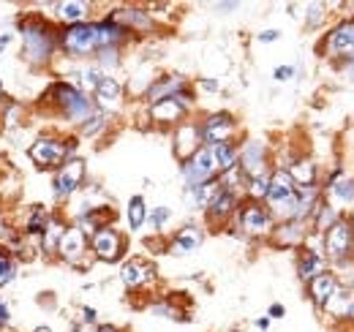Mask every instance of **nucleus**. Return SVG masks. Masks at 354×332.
<instances>
[{
    "label": "nucleus",
    "mask_w": 354,
    "mask_h": 332,
    "mask_svg": "<svg viewBox=\"0 0 354 332\" xmlns=\"http://www.w3.org/2000/svg\"><path fill=\"white\" fill-rule=\"evenodd\" d=\"M265 202L272 218H278V221H292L295 218V210H297V185H295V180L289 177L286 169L270 172V188H267Z\"/></svg>",
    "instance_id": "obj_1"
},
{
    "label": "nucleus",
    "mask_w": 354,
    "mask_h": 332,
    "mask_svg": "<svg viewBox=\"0 0 354 332\" xmlns=\"http://www.w3.org/2000/svg\"><path fill=\"white\" fill-rule=\"evenodd\" d=\"M322 248L324 259L333 261L335 267H352L354 264V229L346 221V215L341 221H335L324 234H322Z\"/></svg>",
    "instance_id": "obj_2"
},
{
    "label": "nucleus",
    "mask_w": 354,
    "mask_h": 332,
    "mask_svg": "<svg viewBox=\"0 0 354 332\" xmlns=\"http://www.w3.org/2000/svg\"><path fill=\"white\" fill-rule=\"evenodd\" d=\"M319 55L333 63H344V60L354 57V14L335 22L327 30V36L319 44Z\"/></svg>",
    "instance_id": "obj_3"
},
{
    "label": "nucleus",
    "mask_w": 354,
    "mask_h": 332,
    "mask_svg": "<svg viewBox=\"0 0 354 332\" xmlns=\"http://www.w3.org/2000/svg\"><path fill=\"white\" fill-rule=\"evenodd\" d=\"M322 196L330 208L346 215V210L354 208V177L344 172V166H335L327 174V183L322 185Z\"/></svg>",
    "instance_id": "obj_4"
},
{
    "label": "nucleus",
    "mask_w": 354,
    "mask_h": 332,
    "mask_svg": "<svg viewBox=\"0 0 354 332\" xmlns=\"http://www.w3.org/2000/svg\"><path fill=\"white\" fill-rule=\"evenodd\" d=\"M52 95L57 101V107L63 109V115L74 123H85L93 118V101L88 98V93H82L80 87L68 82H57L52 87Z\"/></svg>",
    "instance_id": "obj_5"
},
{
    "label": "nucleus",
    "mask_w": 354,
    "mask_h": 332,
    "mask_svg": "<svg viewBox=\"0 0 354 332\" xmlns=\"http://www.w3.org/2000/svg\"><path fill=\"white\" fill-rule=\"evenodd\" d=\"M22 39H25V52H28V60L33 63H46L52 57V49H55V30L41 22V19H30L22 25Z\"/></svg>",
    "instance_id": "obj_6"
},
{
    "label": "nucleus",
    "mask_w": 354,
    "mask_h": 332,
    "mask_svg": "<svg viewBox=\"0 0 354 332\" xmlns=\"http://www.w3.org/2000/svg\"><path fill=\"white\" fill-rule=\"evenodd\" d=\"M60 46L74 55V57H85L90 52H98V22H80V25H68L60 33Z\"/></svg>",
    "instance_id": "obj_7"
},
{
    "label": "nucleus",
    "mask_w": 354,
    "mask_h": 332,
    "mask_svg": "<svg viewBox=\"0 0 354 332\" xmlns=\"http://www.w3.org/2000/svg\"><path fill=\"white\" fill-rule=\"evenodd\" d=\"M183 180H185V188L194 191L210 180H218V164L213 158V150L210 147H202L196 150L185 164H183Z\"/></svg>",
    "instance_id": "obj_8"
},
{
    "label": "nucleus",
    "mask_w": 354,
    "mask_h": 332,
    "mask_svg": "<svg viewBox=\"0 0 354 332\" xmlns=\"http://www.w3.org/2000/svg\"><path fill=\"white\" fill-rule=\"evenodd\" d=\"M237 218H240V229L251 237H267L275 229V218L270 215V210L262 202H254V199H248L243 208L237 210Z\"/></svg>",
    "instance_id": "obj_9"
},
{
    "label": "nucleus",
    "mask_w": 354,
    "mask_h": 332,
    "mask_svg": "<svg viewBox=\"0 0 354 332\" xmlns=\"http://www.w3.org/2000/svg\"><path fill=\"white\" fill-rule=\"evenodd\" d=\"M319 237H322V234H313V232H310L308 243H306L303 248H297V278H300L303 284H310L316 275H322V273L327 270L324 248L316 246Z\"/></svg>",
    "instance_id": "obj_10"
},
{
    "label": "nucleus",
    "mask_w": 354,
    "mask_h": 332,
    "mask_svg": "<svg viewBox=\"0 0 354 332\" xmlns=\"http://www.w3.org/2000/svg\"><path fill=\"white\" fill-rule=\"evenodd\" d=\"M191 109V95L183 90L172 98H164V101H156L150 104V120L158 125H177Z\"/></svg>",
    "instance_id": "obj_11"
},
{
    "label": "nucleus",
    "mask_w": 354,
    "mask_h": 332,
    "mask_svg": "<svg viewBox=\"0 0 354 332\" xmlns=\"http://www.w3.org/2000/svg\"><path fill=\"white\" fill-rule=\"evenodd\" d=\"M272 243L278 246V248H303L306 243H308L310 237V223H306V221H281L275 229H272Z\"/></svg>",
    "instance_id": "obj_12"
},
{
    "label": "nucleus",
    "mask_w": 354,
    "mask_h": 332,
    "mask_svg": "<svg viewBox=\"0 0 354 332\" xmlns=\"http://www.w3.org/2000/svg\"><path fill=\"white\" fill-rule=\"evenodd\" d=\"M90 248L95 253V259H101V261H118L120 256H123V234L118 232V229H112V226H104V229H98L93 237H90Z\"/></svg>",
    "instance_id": "obj_13"
},
{
    "label": "nucleus",
    "mask_w": 354,
    "mask_h": 332,
    "mask_svg": "<svg viewBox=\"0 0 354 332\" xmlns=\"http://www.w3.org/2000/svg\"><path fill=\"white\" fill-rule=\"evenodd\" d=\"M199 128H202V142H205V147H216V145H226V142L232 139L237 123H234V118H232L229 112H216V115H210Z\"/></svg>",
    "instance_id": "obj_14"
},
{
    "label": "nucleus",
    "mask_w": 354,
    "mask_h": 332,
    "mask_svg": "<svg viewBox=\"0 0 354 332\" xmlns=\"http://www.w3.org/2000/svg\"><path fill=\"white\" fill-rule=\"evenodd\" d=\"M82 180H85V161H80V158H71V161H66V164L57 169V174H55V196L57 199H66V196H71L80 185H82Z\"/></svg>",
    "instance_id": "obj_15"
},
{
    "label": "nucleus",
    "mask_w": 354,
    "mask_h": 332,
    "mask_svg": "<svg viewBox=\"0 0 354 332\" xmlns=\"http://www.w3.org/2000/svg\"><path fill=\"white\" fill-rule=\"evenodd\" d=\"M237 166L243 169V174H245L248 180L262 177V174H270V172H267V145L265 142H259V139L245 142L243 150H240V164Z\"/></svg>",
    "instance_id": "obj_16"
},
{
    "label": "nucleus",
    "mask_w": 354,
    "mask_h": 332,
    "mask_svg": "<svg viewBox=\"0 0 354 332\" xmlns=\"http://www.w3.org/2000/svg\"><path fill=\"white\" fill-rule=\"evenodd\" d=\"M66 156H68V147L60 139H49V136L39 139L30 147V158L39 166H44V169H49V166H63Z\"/></svg>",
    "instance_id": "obj_17"
},
{
    "label": "nucleus",
    "mask_w": 354,
    "mask_h": 332,
    "mask_svg": "<svg viewBox=\"0 0 354 332\" xmlns=\"http://www.w3.org/2000/svg\"><path fill=\"white\" fill-rule=\"evenodd\" d=\"M308 286V297L310 302L319 308V311H324L327 305H330V299H333V294L338 291V286H341V281H338V275L335 273H330V270H324L322 275H316L310 284H306Z\"/></svg>",
    "instance_id": "obj_18"
},
{
    "label": "nucleus",
    "mask_w": 354,
    "mask_h": 332,
    "mask_svg": "<svg viewBox=\"0 0 354 332\" xmlns=\"http://www.w3.org/2000/svg\"><path fill=\"white\" fill-rule=\"evenodd\" d=\"M202 128L196 123H183L175 133V156L185 164L196 150H202Z\"/></svg>",
    "instance_id": "obj_19"
},
{
    "label": "nucleus",
    "mask_w": 354,
    "mask_h": 332,
    "mask_svg": "<svg viewBox=\"0 0 354 332\" xmlns=\"http://www.w3.org/2000/svg\"><path fill=\"white\" fill-rule=\"evenodd\" d=\"M286 172L295 180L297 188H316L319 185V164L310 156H297L292 164L286 166Z\"/></svg>",
    "instance_id": "obj_20"
},
{
    "label": "nucleus",
    "mask_w": 354,
    "mask_h": 332,
    "mask_svg": "<svg viewBox=\"0 0 354 332\" xmlns=\"http://www.w3.org/2000/svg\"><path fill=\"white\" fill-rule=\"evenodd\" d=\"M153 278H156V267H153L150 261H145V259H131V261L123 264V270H120V281H123L129 289H142V286H147Z\"/></svg>",
    "instance_id": "obj_21"
},
{
    "label": "nucleus",
    "mask_w": 354,
    "mask_h": 332,
    "mask_svg": "<svg viewBox=\"0 0 354 332\" xmlns=\"http://www.w3.org/2000/svg\"><path fill=\"white\" fill-rule=\"evenodd\" d=\"M85 250H88V234H85L80 226L66 229V234H63V240H60V256H63L66 261H71V264H82Z\"/></svg>",
    "instance_id": "obj_22"
},
{
    "label": "nucleus",
    "mask_w": 354,
    "mask_h": 332,
    "mask_svg": "<svg viewBox=\"0 0 354 332\" xmlns=\"http://www.w3.org/2000/svg\"><path fill=\"white\" fill-rule=\"evenodd\" d=\"M109 19H115L118 25H123L126 30H139V33H147V30H153V19H150V14L147 11H142V8H115L112 14H109Z\"/></svg>",
    "instance_id": "obj_23"
},
{
    "label": "nucleus",
    "mask_w": 354,
    "mask_h": 332,
    "mask_svg": "<svg viewBox=\"0 0 354 332\" xmlns=\"http://www.w3.org/2000/svg\"><path fill=\"white\" fill-rule=\"evenodd\" d=\"M183 90H185V82H183L180 77H161L158 82H153L147 90H145V98H147L150 104H156V101L172 98V95L183 93Z\"/></svg>",
    "instance_id": "obj_24"
},
{
    "label": "nucleus",
    "mask_w": 354,
    "mask_h": 332,
    "mask_svg": "<svg viewBox=\"0 0 354 332\" xmlns=\"http://www.w3.org/2000/svg\"><path fill=\"white\" fill-rule=\"evenodd\" d=\"M95 98H98L101 107L118 109V104H120V98H123V84L118 82L115 77H104V80L98 82V87H95Z\"/></svg>",
    "instance_id": "obj_25"
},
{
    "label": "nucleus",
    "mask_w": 354,
    "mask_h": 332,
    "mask_svg": "<svg viewBox=\"0 0 354 332\" xmlns=\"http://www.w3.org/2000/svg\"><path fill=\"white\" fill-rule=\"evenodd\" d=\"M237 210H240V199H237V194L221 191V194L216 196V202L207 208V215H210V221L221 223V221H226L229 215H234Z\"/></svg>",
    "instance_id": "obj_26"
},
{
    "label": "nucleus",
    "mask_w": 354,
    "mask_h": 332,
    "mask_svg": "<svg viewBox=\"0 0 354 332\" xmlns=\"http://www.w3.org/2000/svg\"><path fill=\"white\" fill-rule=\"evenodd\" d=\"M202 246V232L196 226H185L183 232H177V237L172 240L169 250L175 256H183V253H194V250Z\"/></svg>",
    "instance_id": "obj_27"
},
{
    "label": "nucleus",
    "mask_w": 354,
    "mask_h": 332,
    "mask_svg": "<svg viewBox=\"0 0 354 332\" xmlns=\"http://www.w3.org/2000/svg\"><path fill=\"white\" fill-rule=\"evenodd\" d=\"M88 3L82 0H66V3H57V17L68 25H80L85 17H88Z\"/></svg>",
    "instance_id": "obj_28"
},
{
    "label": "nucleus",
    "mask_w": 354,
    "mask_h": 332,
    "mask_svg": "<svg viewBox=\"0 0 354 332\" xmlns=\"http://www.w3.org/2000/svg\"><path fill=\"white\" fill-rule=\"evenodd\" d=\"M210 150H213V158H216V164H218V172H221V174L240 164V150H237L232 142L216 145V147H210Z\"/></svg>",
    "instance_id": "obj_29"
},
{
    "label": "nucleus",
    "mask_w": 354,
    "mask_h": 332,
    "mask_svg": "<svg viewBox=\"0 0 354 332\" xmlns=\"http://www.w3.org/2000/svg\"><path fill=\"white\" fill-rule=\"evenodd\" d=\"M41 234H44V250L46 253H55V250H60V240H63V234H66V226H63V221L49 218Z\"/></svg>",
    "instance_id": "obj_30"
},
{
    "label": "nucleus",
    "mask_w": 354,
    "mask_h": 332,
    "mask_svg": "<svg viewBox=\"0 0 354 332\" xmlns=\"http://www.w3.org/2000/svg\"><path fill=\"white\" fill-rule=\"evenodd\" d=\"M145 221H147V205H145L142 196H133L131 202H129V226L136 232V229L145 226Z\"/></svg>",
    "instance_id": "obj_31"
},
{
    "label": "nucleus",
    "mask_w": 354,
    "mask_h": 332,
    "mask_svg": "<svg viewBox=\"0 0 354 332\" xmlns=\"http://www.w3.org/2000/svg\"><path fill=\"white\" fill-rule=\"evenodd\" d=\"M327 3H308L306 6V25H308L310 30H319L322 25H324V19H327Z\"/></svg>",
    "instance_id": "obj_32"
},
{
    "label": "nucleus",
    "mask_w": 354,
    "mask_h": 332,
    "mask_svg": "<svg viewBox=\"0 0 354 332\" xmlns=\"http://www.w3.org/2000/svg\"><path fill=\"white\" fill-rule=\"evenodd\" d=\"M267 188H270V174H262V177H254V180H248V199H254V202H262L267 196Z\"/></svg>",
    "instance_id": "obj_33"
},
{
    "label": "nucleus",
    "mask_w": 354,
    "mask_h": 332,
    "mask_svg": "<svg viewBox=\"0 0 354 332\" xmlns=\"http://www.w3.org/2000/svg\"><path fill=\"white\" fill-rule=\"evenodd\" d=\"M169 218H172L169 208H156V210H153V215H150V223H153L156 229H161V226H164Z\"/></svg>",
    "instance_id": "obj_34"
},
{
    "label": "nucleus",
    "mask_w": 354,
    "mask_h": 332,
    "mask_svg": "<svg viewBox=\"0 0 354 332\" xmlns=\"http://www.w3.org/2000/svg\"><path fill=\"white\" fill-rule=\"evenodd\" d=\"M295 74H297L295 66H278V68L272 71V80H275V82H289Z\"/></svg>",
    "instance_id": "obj_35"
},
{
    "label": "nucleus",
    "mask_w": 354,
    "mask_h": 332,
    "mask_svg": "<svg viewBox=\"0 0 354 332\" xmlns=\"http://www.w3.org/2000/svg\"><path fill=\"white\" fill-rule=\"evenodd\" d=\"M11 278H14V264H11L6 256H0V286L8 284Z\"/></svg>",
    "instance_id": "obj_36"
},
{
    "label": "nucleus",
    "mask_w": 354,
    "mask_h": 332,
    "mask_svg": "<svg viewBox=\"0 0 354 332\" xmlns=\"http://www.w3.org/2000/svg\"><path fill=\"white\" fill-rule=\"evenodd\" d=\"M335 68L341 71V77H344V80H352L354 82V57L344 60V63H335Z\"/></svg>",
    "instance_id": "obj_37"
},
{
    "label": "nucleus",
    "mask_w": 354,
    "mask_h": 332,
    "mask_svg": "<svg viewBox=\"0 0 354 332\" xmlns=\"http://www.w3.org/2000/svg\"><path fill=\"white\" fill-rule=\"evenodd\" d=\"M101 125H104V115H93V118H90V123L85 125V133H95Z\"/></svg>",
    "instance_id": "obj_38"
},
{
    "label": "nucleus",
    "mask_w": 354,
    "mask_h": 332,
    "mask_svg": "<svg viewBox=\"0 0 354 332\" xmlns=\"http://www.w3.org/2000/svg\"><path fill=\"white\" fill-rule=\"evenodd\" d=\"M257 39H259L262 44H272V42H278V39H281V30H265V33H259Z\"/></svg>",
    "instance_id": "obj_39"
},
{
    "label": "nucleus",
    "mask_w": 354,
    "mask_h": 332,
    "mask_svg": "<svg viewBox=\"0 0 354 332\" xmlns=\"http://www.w3.org/2000/svg\"><path fill=\"white\" fill-rule=\"evenodd\" d=\"M283 313H286V308H283L281 302H275V305H270V319H283Z\"/></svg>",
    "instance_id": "obj_40"
},
{
    "label": "nucleus",
    "mask_w": 354,
    "mask_h": 332,
    "mask_svg": "<svg viewBox=\"0 0 354 332\" xmlns=\"http://www.w3.org/2000/svg\"><path fill=\"white\" fill-rule=\"evenodd\" d=\"M202 90H210V93H216V90H218V82H216V80H202Z\"/></svg>",
    "instance_id": "obj_41"
},
{
    "label": "nucleus",
    "mask_w": 354,
    "mask_h": 332,
    "mask_svg": "<svg viewBox=\"0 0 354 332\" xmlns=\"http://www.w3.org/2000/svg\"><path fill=\"white\" fill-rule=\"evenodd\" d=\"M8 319H11V316H8V308L0 302V327H3V324H8Z\"/></svg>",
    "instance_id": "obj_42"
},
{
    "label": "nucleus",
    "mask_w": 354,
    "mask_h": 332,
    "mask_svg": "<svg viewBox=\"0 0 354 332\" xmlns=\"http://www.w3.org/2000/svg\"><path fill=\"white\" fill-rule=\"evenodd\" d=\"M95 332H123V330H118L115 324H98V327H95Z\"/></svg>",
    "instance_id": "obj_43"
},
{
    "label": "nucleus",
    "mask_w": 354,
    "mask_h": 332,
    "mask_svg": "<svg viewBox=\"0 0 354 332\" xmlns=\"http://www.w3.org/2000/svg\"><path fill=\"white\" fill-rule=\"evenodd\" d=\"M82 313H85V322H88V324H93V322H95V311H93V308H85Z\"/></svg>",
    "instance_id": "obj_44"
},
{
    "label": "nucleus",
    "mask_w": 354,
    "mask_h": 332,
    "mask_svg": "<svg viewBox=\"0 0 354 332\" xmlns=\"http://www.w3.org/2000/svg\"><path fill=\"white\" fill-rule=\"evenodd\" d=\"M257 327H259V330H267V327H270V319H259Z\"/></svg>",
    "instance_id": "obj_45"
},
{
    "label": "nucleus",
    "mask_w": 354,
    "mask_h": 332,
    "mask_svg": "<svg viewBox=\"0 0 354 332\" xmlns=\"http://www.w3.org/2000/svg\"><path fill=\"white\" fill-rule=\"evenodd\" d=\"M346 221H349V223H352V229H354V208L349 210V215H346Z\"/></svg>",
    "instance_id": "obj_46"
},
{
    "label": "nucleus",
    "mask_w": 354,
    "mask_h": 332,
    "mask_svg": "<svg viewBox=\"0 0 354 332\" xmlns=\"http://www.w3.org/2000/svg\"><path fill=\"white\" fill-rule=\"evenodd\" d=\"M33 332H52V330H49V327H36Z\"/></svg>",
    "instance_id": "obj_47"
}]
</instances>
